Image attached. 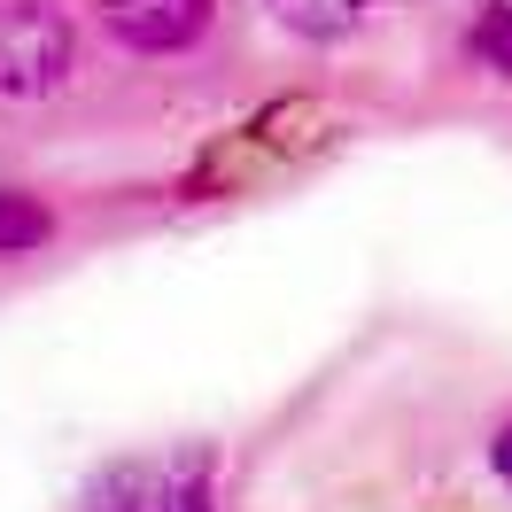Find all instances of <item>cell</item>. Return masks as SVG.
<instances>
[{
	"label": "cell",
	"mask_w": 512,
	"mask_h": 512,
	"mask_svg": "<svg viewBox=\"0 0 512 512\" xmlns=\"http://www.w3.org/2000/svg\"><path fill=\"white\" fill-rule=\"evenodd\" d=\"M70 16L55 0H0V94L8 101H39L70 78Z\"/></svg>",
	"instance_id": "cell-1"
},
{
	"label": "cell",
	"mask_w": 512,
	"mask_h": 512,
	"mask_svg": "<svg viewBox=\"0 0 512 512\" xmlns=\"http://www.w3.org/2000/svg\"><path fill=\"white\" fill-rule=\"evenodd\" d=\"M78 512H218L210 505V466L202 458H171V466H125L109 474Z\"/></svg>",
	"instance_id": "cell-2"
},
{
	"label": "cell",
	"mask_w": 512,
	"mask_h": 512,
	"mask_svg": "<svg viewBox=\"0 0 512 512\" xmlns=\"http://www.w3.org/2000/svg\"><path fill=\"white\" fill-rule=\"evenodd\" d=\"M218 0H101V24L125 39L132 55H179L210 32Z\"/></svg>",
	"instance_id": "cell-3"
},
{
	"label": "cell",
	"mask_w": 512,
	"mask_h": 512,
	"mask_svg": "<svg viewBox=\"0 0 512 512\" xmlns=\"http://www.w3.org/2000/svg\"><path fill=\"white\" fill-rule=\"evenodd\" d=\"M264 8H272V24L295 32V39H350L373 0H264Z\"/></svg>",
	"instance_id": "cell-4"
},
{
	"label": "cell",
	"mask_w": 512,
	"mask_h": 512,
	"mask_svg": "<svg viewBox=\"0 0 512 512\" xmlns=\"http://www.w3.org/2000/svg\"><path fill=\"white\" fill-rule=\"evenodd\" d=\"M55 241V210L24 187H0V256H32Z\"/></svg>",
	"instance_id": "cell-5"
},
{
	"label": "cell",
	"mask_w": 512,
	"mask_h": 512,
	"mask_svg": "<svg viewBox=\"0 0 512 512\" xmlns=\"http://www.w3.org/2000/svg\"><path fill=\"white\" fill-rule=\"evenodd\" d=\"M474 63H489V70H505L512 78V0H497V8H481V24H474Z\"/></svg>",
	"instance_id": "cell-6"
},
{
	"label": "cell",
	"mask_w": 512,
	"mask_h": 512,
	"mask_svg": "<svg viewBox=\"0 0 512 512\" xmlns=\"http://www.w3.org/2000/svg\"><path fill=\"white\" fill-rule=\"evenodd\" d=\"M489 458H497V474L512 481V427H505V435H497V443H489Z\"/></svg>",
	"instance_id": "cell-7"
}]
</instances>
